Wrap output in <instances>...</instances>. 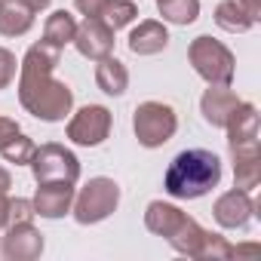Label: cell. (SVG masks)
I'll return each instance as SVG.
<instances>
[{"label": "cell", "mask_w": 261, "mask_h": 261, "mask_svg": "<svg viewBox=\"0 0 261 261\" xmlns=\"http://www.w3.org/2000/svg\"><path fill=\"white\" fill-rule=\"evenodd\" d=\"M59 65L62 49L46 40L31 43L19 62V105L43 123H62L74 108V89L53 77Z\"/></svg>", "instance_id": "obj_1"}, {"label": "cell", "mask_w": 261, "mask_h": 261, "mask_svg": "<svg viewBox=\"0 0 261 261\" xmlns=\"http://www.w3.org/2000/svg\"><path fill=\"white\" fill-rule=\"evenodd\" d=\"M221 181V160L206 148H191L172 157L163 175V191L172 200H200Z\"/></svg>", "instance_id": "obj_2"}, {"label": "cell", "mask_w": 261, "mask_h": 261, "mask_svg": "<svg viewBox=\"0 0 261 261\" xmlns=\"http://www.w3.org/2000/svg\"><path fill=\"white\" fill-rule=\"evenodd\" d=\"M188 62H191V68L197 71V77H203L209 86H230V83H233L237 59H233V53H230L221 40H215V37H209V34H200V37L191 40V46H188Z\"/></svg>", "instance_id": "obj_3"}, {"label": "cell", "mask_w": 261, "mask_h": 261, "mask_svg": "<svg viewBox=\"0 0 261 261\" xmlns=\"http://www.w3.org/2000/svg\"><path fill=\"white\" fill-rule=\"evenodd\" d=\"M120 206V185L108 175H95L89 178L71 203V215L77 224H101L105 218H111Z\"/></svg>", "instance_id": "obj_4"}, {"label": "cell", "mask_w": 261, "mask_h": 261, "mask_svg": "<svg viewBox=\"0 0 261 261\" xmlns=\"http://www.w3.org/2000/svg\"><path fill=\"white\" fill-rule=\"evenodd\" d=\"M133 133L142 148H163L178 133V114L166 101H142L133 111Z\"/></svg>", "instance_id": "obj_5"}, {"label": "cell", "mask_w": 261, "mask_h": 261, "mask_svg": "<svg viewBox=\"0 0 261 261\" xmlns=\"http://www.w3.org/2000/svg\"><path fill=\"white\" fill-rule=\"evenodd\" d=\"M28 166L34 172V181H71V185H77V178H80L77 154L65 145H56V142L40 145Z\"/></svg>", "instance_id": "obj_6"}, {"label": "cell", "mask_w": 261, "mask_h": 261, "mask_svg": "<svg viewBox=\"0 0 261 261\" xmlns=\"http://www.w3.org/2000/svg\"><path fill=\"white\" fill-rule=\"evenodd\" d=\"M114 126V114L105 105H83L65 126L68 142L80 145V148H98Z\"/></svg>", "instance_id": "obj_7"}, {"label": "cell", "mask_w": 261, "mask_h": 261, "mask_svg": "<svg viewBox=\"0 0 261 261\" xmlns=\"http://www.w3.org/2000/svg\"><path fill=\"white\" fill-rule=\"evenodd\" d=\"M224 133H227L230 157L261 154V145H258V108L252 101H240L230 111V117L224 123Z\"/></svg>", "instance_id": "obj_8"}, {"label": "cell", "mask_w": 261, "mask_h": 261, "mask_svg": "<svg viewBox=\"0 0 261 261\" xmlns=\"http://www.w3.org/2000/svg\"><path fill=\"white\" fill-rule=\"evenodd\" d=\"M46 249L43 233L34 227V221H19V224H7L4 227V243H0V252L10 261H34L40 258Z\"/></svg>", "instance_id": "obj_9"}, {"label": "cell", "mask_w": 261, "mask_h": 261, "mask_svg": "<svg viewBox=\"0 0 261 261\" xmlns=\"http://www.w3.org/2000/svg\"><path fill=\"white\" fill-rule=\"evenodd\" d=\"M212 215H215L218 227H224V230H243L252 221V215H255V200H252L249 191L230 188V191H224L215 200Z\"/></svg>", "instance_id": "obj_10"}, {"label": "cell", "mask_w": 261, "mask_h": 261, "mask_svg": "<svg viewBox=\"0 0 261 261\" xmlns=\"http://www.w3.org/2000/svg\"><path fill=\"white\" fill-rule=\"evenodd\" d=\"M114 28H108L101 19H83L77 25V34H74V46L83 59L89 62H98L105 56L114 53Z\"/></svg>", "instance_id": "obj_11"}, {"label": "cell", "mask_w": 261, "mask_h": 261, "mask_svg": "<svg viewBox=\"0 0 261 261\" xmlns=\"http://www.w3.org/2000/svg\"><path fill=\"white\" fill-rule=\"evenodd\" d=\"M74 185L71 181H37V194H34V215L40 218H65L71 212V203H74Z\"/></svg>", "instance_id": "obj_12"}, {"label": "cell", "mask_w": 261, "mask_h": 261, "mask_svg": "<svg viewBox=\"0 0 261 261\" xmlns=\"http://www.w3.org/2000/svg\"><path fill=\"white\" fill-rule=\"evenodd\" d=\"M129 53L133 56H157L169 46V31H166V22L160 19H145L139 22L133 31H129Z\"/></svg>", "instance_id": "obj_13"}, {"label": "cell", "mask_w": 261, "mask_h": 261, "mask_svg": "<svg viewBox=\"0 0 261 261\" xmlns=\"http://www.w3.org/2000/svg\"><path fill=\"white\" fill-rule=\"evenodd\" d=\"M237 105H240V95L230 86H209L200 98V114L212 129H224V123Z\"/></svg>", "instance_id": "obj_14"}, {"label": "cell", "mask_w": 261, "mask_h": 261, "mask_svg": "<svg viewBox=\"0 0 261 261\" xmlns=\"http://www.w3.org/2000/svg\"><path fill=\"white\" fill-rule=\"evenodd\" d=\"M185 215H188V212H181L175 203H166V200H151V203H148V209H145V227H148L154 237L169 240V237L181 227Z\"/></svg>", "instance_id": "obj_15"}, {"label": "cell", "mask_w": 261, "mask_h": 261, "mask_svg": "<svg viewBox=\"0 0 261 261\" xmlns=\"http://www.w3.org/2000/svg\"><path fill=\"white\" fill-rule=\"evenodd\" d=\"M95 86H98L105 95L120 98V95L129 89V71H126V65H123L120 59H114V56L98 59V65H95Z\"/></svg>", "instance_id": "obj_16"}, {"label": "cell", "mask_w": 261, "mask_h": 261, "mask_svg": "<svg viewBox=\"0 0 261 261\" xmlns=\"http://www.w3.org/2000/svg\"><path fill=\"white\" fill-rule=\"evenodd\" d=\"M34 28V13L19 0H0V37H25Z\"/></svg>", "instance_id": "obj_17"}, {"label": "cell", "mask_w": 261, "mask_h": 261, "mask_svg": "<svg viewBox=\"0 0 261 261\" xmlns=\"http://www.w3.org/2000/svg\"><path fill=\"white\" fill-rule=\"evenodd\" d=\"M215 25L227 34H246L255 19L249 16V10L240 4V0H221V4L215 7Z\"/></svg>", "instance_id": "obj_18"}, {"label": "cell", "mask_w": 261, "mask_h": 261, "mask_svg": "<svg viewBox=\"0 0 261 261\" xmlns=\"http://www.w3.org/2000/svg\"><path fill=\"white\" fill-rule=\"evenodd\" d=\"M74 34H77V19L68 13V10H56L46 16V25H43V40L65 49L68 43H74Z\"/></svg>", "instance_id": "obj_19"}, {"label": "cell", "mask_w": 261, "mask_h": 261, "mask_svg": "<svg viewBox=\"0 0 261 261\" xmlns=\"http://www.w3.org/2000/svg\"><path fill=\"white\" fill-rule=\"evenodd\" d=\"M157 13L169 25H194L200 19V0H157Z\"/></svg>", "instance_id": "obj_20"}, {"label": "cell", "mask_w": 261, "mask_h": 261, "mask_svg": "<svg viewBox=\"0 0 261 261\" xmlns=\"http://www.w3.org/2000/svg\"><path fill=\"white\" fill-rule=\"evenodd\" d=\"M203 230L206 227H200V221L197 218H191V215H185V221H181V227L166 240L178 255H188V258H194L197 255V246H200V240H203Z\"/></svg>", "instance_id": "obj_21"}, {"label": "cell", "mask_w": 261, "mask_h": 261, "mask_svg": "<svg viewBox=\"0 0 261 261\" xmlns=\"http://www.w3.org/2000/svg\"><path fill=\"white\" fill-rule=\"evenodd\" d=\"M98 19H101L108 28L120 31V28H129V25L139 19V7L133 4V0H108Z\"/></svg>", "instance_id": "obj_22"}, {"label": "cell", "mask_w": 261, "mask_h": 261, "mask_svg": "<svg viewBox=\"0 0 261 261\" xmlns=\"http://www.w3.org/2000/svg\"><path fill=\"white\" fill-rule=\"evenodd\" d=\"M34 151H37V145L22 133V129H19L16 136H10L4 145H0V157H4L7 163H16V166H28L31 157H34Z\"/></svg>", "instance_id": "obj_23"}, {"label": "cell", "mask_w": 261, "mask_h": 261, "mask_svg": "<svg viewBox=\"0 0 261 261\" xmlns=\"http://www.w3.org/2000/svg\"><path fill=\"white\" fill-rule=\"evenodd\" d=\"M261 185V157H237L233 160V188L255 191Z\"/></svg>", "instance_id": "obj_24"}, {"label": "cell", "mask_w": 261, "mask_h": 261, "mask_svg": "<svg viewBox=\"0 0 261 261\" xmlns=\"http://www.w3.org/2000/svg\"><path fill=\"white\" fill-rule=\"evenodd\" d=\"M194 258H200V261H227V258H233V246H230L221 233L203 230V240H200Z\"/></svg>", "instance_id": "obj_25"}, {"label": "cell", "mask_w": 261, "mask_h": 261, "mask_svg": "<svg viewBox=\"0 0 261 261\" xmlns=\"http://www.w3.org/2000/svg\"><path fill=\"white\" fill-rule=\"evenodd\" d=\"M19 221H34V203L25 197L7 203V224H19Z\"/></svg>", "instance_id": "obj_26"}, {"label": "cell", "mask_w": 261, "mask_h": 261, "mask_svg": "<svg viewBox=\"0 0 261 261\" xmlns=\"http://www.w3.org/2000/svg\"><path fill=\"white\" fill-rule=\"evenodd\" d=\"M16 71H19V59L7 46H0V89H7L16 80Z\"/></svg>", "instance_id": "obj_27"}, {"label": "cell", "mask_w": 261, "mask_h": 261, "mask_svg": "<svg viewBox=\"0 0 261 261\" xmlns=\"http://www.w3.org/2000/svg\"><path fill=\"white\" fill-rule=\"evenodd\" d=\"M105 4H108V0H74V10L80 16H86V19H98L101 10H105Z\"/></svg>", "instance_id": "obj_28"}, {"label": "cell", "mask_w": 261, "mask_h": 261, "mask_svg": "<svg viewBox=\"0 0 261 261\" xmlns=\"http://www.w3.org/2000/svg\"><path fill=\"white\" fill-rule=\"evenodd\" d=\"M19 133V123L13 120V117H4V114H0V145H4L10 136H16Z\"/></svg>", "instance_id": "obj_29"}, {"label": "cell", "mask_w": 261, "mask_h": 261, "mask_svg": "<svg viewBox=\"0 0 261 261\" xmlns=\"http://www.w3.org/2000/svg\"><path fill=\"white\" fill-rule=\"evenodd\" d=\"M240 4H243V7L249 10V16H252L255 22L261 19V0H240Z\"/></svg>", "instance_id": "obj_30"}, {"label": "cell", "mask_w": 261, "mask_h": 261, "mask_svg": "<svg viewBox=\"0 0 261 261\" xmlns=\"http://www.w3.org/2000/svg\"><path fill=\"white\" fill-rule=\"evenodd\" d=\"M19 4H25V7H28L31 13H43V10H46V7L53 4V0H19Z\"/></svg>", "instance_id": "obj_31"}, {"label": "cell", "mask_w": 261, "mask_h": 261, "mask_svg": "<svg viewBox=\"0 0 261 261\" xmlns=\"http://www.w3.org/2000/svg\"><path fill=\"white\" fill-rule=\"evenodd\" d=\"M10 188H13V175H10V169L0 166V194H10Z\"/></svg>", "instance_id": "obj_32"}, {"label": "cell", "mask_w": 261, "mask_h": 261, "mask_svg": "<svg viewBox=\"0 0 261 261\" xmlns=\"http://www.w3.org/2000/svg\"><path fill=\"white\" fill-rule=\"evenodd\" d=\"M7 203H10V197L0 194V233H4V227H7Z\"/></svg>", "instance_id": "obj_33"}]
</instances>
